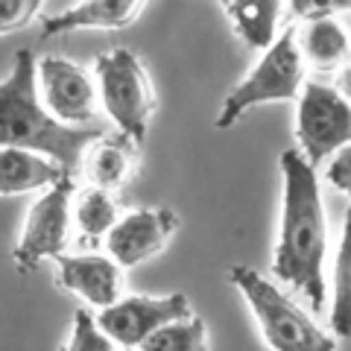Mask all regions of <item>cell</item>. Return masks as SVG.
Segmentation results:
<instances>
[{"instance_id":"obj_1","label":"cell","mask_w":351,"mask_h":351,"mask_svg":"<svg viewBox=\"0 0 351 351\" xmlns=\"http://www.w3.org/2000/svg\"><path fill=\"white\" fill-rule=\"evenodd\" d=\"M281 176L284 196L272 249V276L304 295L313 311H322L328 299L325 258L331 232L322 202L319 167H313L302 149H287L281 152Z\"/></svg>"},{"instance_id":"obj_18","label":"cell","mask_w":351,"mask_h":351,"mask_svg":"<svg viewBox=\"0 0 351 351\" xmlns=\"http://www.w3.org/2000/svg\"><path fill=\"white\" fill-rule=\"evenodd\" d=\"M331 331L339 339H351V205L343 217L339 243L334 252V272H331Z\"/></svg>"},{"instance_id":"obj_9","label":"cell","mask_w":351,"mask_h":351,"mask_svg":"<svg viewBox=\"0 0 351 351\" xmlns=\"http://www.w3.org/2000/svg\"><path fill=\"white\" fill-rule=\"evenodd\" d=\"M188 313H193L188 295L167 293V295H123L114 304L103 307L97 316H100L108 337L117 343V348H144V343L158 328Z\"/></svg>"},{"instance_id":"obj_11","label":"cell","mask_w":351,"mask_h":351,"mask_svg":"<svg viewBox=\"0 0 351 351\" xmlns=\"http://www.w3.org/2000/svg\"><path fill=\"white\" fill-rule=\"evenodd\" d=\"M123 263L103 252H80V255H59L56 258V281L62 290L73 293L88 307L114 304L126 295V276Z\"/></svg>"},{"instance_id":"obj_4","label":"cell","mask_w":351,"mask_h":351,"mask_svg":"<svg viewBox=\"0 0 351 351\" xmlns=\"http://www.w3.org/2000/svg\"><path fill=\"white\" fill-rule=\"evenodd\" d=\"M304 71L307 62L299 50L295 27H284L278 38L263 47V56L255 62V68L226 94L214 126L232 129L237 120H243L252 108L263 103H295L304 88Z\"/></svg>"},{"instance_id":"obj_21","label":"cell","mask_w":351,"mask_h":351,"mask_svg":"<svg viewBox=\"0 0 351 351\" xmlns=\"http://www.w3.org/2000/svg\"><path fill=\"white\" fill-rule=\"evenodd\" d=\"M47 0H0V32H12L27 27L41 12Z\"/></svg>"},{"instance_id":"obj_20","label":"cell","mask_w":351,"mask_h":351,"mask_svg":"<svg viewBox=\"0 0 351 351\" xmlns=\"http://www.w3.org/2000/svg\"><path fill=\"white\" fill-rule=\"evenodd\" d=\"M68 348L71 351H114L117 343L108 337V331L100 322V316H94L88 307H80V311L73 313Z\"/></svg>"},{"instance_id":"obj_17","label":"cell","mask_w":351,"mask_h":351,"mask_svg":"<svg viewBox=\"0 0 351 351\" xmlns=\"http://www.w3.org/2000/svg\"><path fill=\"white\" fill-rule=\"evenodd\" d=\"M117 219H120V208L112 191L88 184L85 191L73 196V228L82 243L91 246V243H100V240L106 243V237L114 228Z\"/></svg>"},{"instance_id":"obj_3","label":"cell","mask_w":351,"mask_h":351,"mask_svg":"<svg viewBox=\"0 0 351 351\" xmlns=\"http://www.w3.org/2000/svg\"><path fill=\"white\" fill-rule=\"evenodd\" d=\"M228 281L243 295L263 334V343L272 351H334L339 346L334 331H322L276 281L261 276L258 269L237 263L228 272Z\"/></svg>"},{"instance_id":"obj_12","label":"cell","mask_w":351,"mask_h":351,"mask_svg":"<svg viewBox=\"0 0 351 351\" xmlns=\"http://www.w3.org/2000/svg\"><path fill=\"white\" fill-rule=\"evenodd\" d=\"M147 0H80L64 12L41 21V38H59L76 29H123L135 24Z\"/></svg>"},{"instance_id":"obj_5","label":"cell","mask_w":351,"mask_h":351,"mask_svg":"<svg viewBox=\"0 0 351 351\" xmlns=\"http://www.w3.org/2000/svg\"><path fill=\"white\" fill-rule=\"evenodd\" d=\"M94 76L106 117L117 132L144 147L149 120L156 114V88L144 62L126 47H114L94 59Z\"/></svg>"},{"instance_id":"obj_24","label":"cell","mask_w":351,"mask_h":351,"mask_svg":"<svg viewBox=\"0 0 351 351\" xmlns=\"http://www.w3.org/2000/svg\"><path fill=\"white\" fill-rule=\"evenodd\" d=\"M339 91H343L346 97H348V100H351V59H348V64H346V68L343 71H339Z\"/></svg>"},{"instance_id":"obj_23","label":"cell","mask_w":351,"mask_h":351,"mask_svg":"<svg viewBox=\"0 0 351 351\" xmlns=\"http://www.w3.org/2000/svg\"><path fill=\"white\" fill-rule=\"evenodd\" d=\"M325 179L331 188H337L343 196L351 199V144L343 147L337 156L325 164Z\"/></svg>"},{"instance_id":"obj_7","label":"cell","mask_w":351,"mask_h":351,"mask_svg":"<svg viewBox=\"0 0 351 351\" xmlns=\"http://www.w3.org/2000/svg\"><path fill=\"white\" fill-rule=\"evenodd\" d=\"M73 223V179H64L47 188L36 202L21 228L12 258L21 272H32L44 261H56L64 255Z\"/></svg>"},{"instance_id":"obj_16","label":"cell","mask_w":351,"mask_h":351,"mask_svg":"<svg viewBox=\"0 0 351 351\" xmlns=\"http://www.w3.org/2000/svg\"><path fill=\"white\" fill-rule=\"evenodd\" d=\"M290 0H228V18L252 50H263L278 38L281 15Z\"/></svg>"},{"instance_id":"obj_8","label":"cell","mask_w":351,"mask_h":351,"mask_svg":"<svg viewBox=\"0 0 351 351\" xmlns=\"http://www.w3.org/2000/svg\"><path fill=\"white\" fill-rule=\"evenodd\" d=\"M38 91L44 106L71 126H94L100 117V88L97 76L80 62L62 56L38 59Z\"/></svg>"},{"instance_id":"obj_19","label":"cell","mask_w":351,"mask_h":351,"mask_svg":"<svg viewBox=\"0 0 351 351\" xmlns=\"http://www.w3.org/2000/svg\"><path fill=\"white\" fill-rule=\"evenodd\" d=\"M211 348V334L199 316H179V319L158 328L147 343L144 351H208Z\"/></svg>"},{"instance_id":"obj_25","label":"cell","mask_w":351,"mask_h":351,"mask_svg":"<svg viewBox=\"0 0 351 351\" xmlns=\"http://www.w3.org/2000/svg\"><path fill=\"white\" fill-rule=\"evenodd\" d=\"M217 3H219V6H228V0H217Z\"/></svg>"},{"instance_id":"obj_2","label":"cell","mask_w":351,"mask_h":351,"mask_svg":"<svg viewBox=\"0 0 351 351\" xmlns=\"http://www.w3.org/2000/svg\"><path fill=\"white\" fill-rule=\"evenodd\" d=\"M106 129L71 126L41 100L38 59L32 50H18L0 85V141L3 147H24L56 158L71 176L82 170L85 152Z\"/></svg>"},{"instance_id":"obj_22","label":"cell","mask_w":351,"mask_h":351,"mask_svg":"<svg viewBox=\"0 0 351 351\" xmlns=\"http://www.w3.org/2000/svg\"><path fill=\"white\" fill-rule=\"evenodd\" d=\"M351 12V0H290L293 18H316V15H346Z\"/></svg>"},{"instance_id":"obj_14","label":"cell","mask_w":351,"mask_h":351,"mask_svg":"<svg viewBox=\"0 0 351 351\" xmlns=\"http://www.w3.org/2000/svg\"><path fill=\"white\" fill-rule=\"evenodd\" d=\"M138 147L141 144H135V141L126 138L123 132H117V129H114V135L103 132V135L88 147L85 161H82L88 184H97V188H106L112 193L123 191L138 170Z\"/></svg>"},{"instance_id":"obj_13","label":"cell","mask_w":351,"mask_h":351,"mask_svg":"<svg viewBox=\"0 0 351 351\" xmlns=\"http://www.w3.org/2000/svg\"><path fill=\"white\" fill-rule=\"evenodd\" d=\"M295 38L307 68L319 73L343 71L351 59V29L343 15L304 18L302 27H295Z\"/></svg>"},{"instance_id":"obj_10","label":"cell","mask_w":351,"mask_h":351,"mask_svg":"<svg viewBox=\"0 0 351 351\" xmlns=\"http://www.w3.org/2000/svg\"><path fill=\"white\" fill-rule=\"evenodd\" d=\"M179 232V214L173 208H132L120 214L106 237V252L123 267H138L170 246Z\"/></svg>"},{"instance_id":"obj_6","label":"cell","mask_w":351,"mask_h":351,"mask_svg":"<svg viewBox=\"0 0 351 351\" xmlns=\"http://www.w3.org/2000/svg\"><path fill=\"white\" fill-rule=\"evenodd\" d=\"M295 144L313 167H322L351 144V100L339 88L304 82L295 100Z\"/></svg>"},{"instance_id":"obj_15","label":"cell","mask_w":351,"mask_h":351,"mask_svg":"<svg viewBox=\"0 0 351 351\" xmlns=\"http://www.w3.org/2000/svg\"><path fill=\"white\" fill-rule=\"evenodd\" d=\"M73 176L56 158L24 147H3L0 152V193L18 196L32 191H47Z\"/></svg>"}]
</instances>
